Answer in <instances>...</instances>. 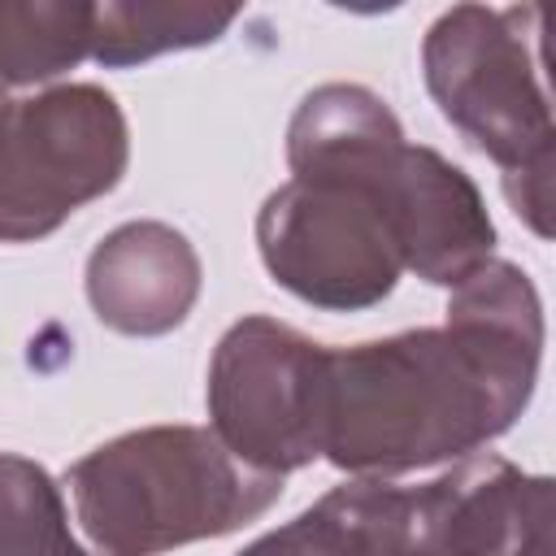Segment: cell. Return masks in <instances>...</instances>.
Segmentation results:
<instances>
[{
	"instance_id": "obj_1",
	"label": "cell",
	"mask_w": 556,
	"mask_h": 556,
	"mask_svg": "<svg viewBox=\"0 0 556 556\" xmlns=\"http://www.w3.org/2000/svg\"><path fill=\"white\" fill-rule=\"evenodd\" d=\"M543 304L530 274L486 261L452 287L443 326H417L321 361V460L400 478L473 456L534 400Z\"/></svg>"
},
{
	"instance_id": "obj_2",
	"label": "cell",
	"mask_w": 556,
	"mask_h": 556,
	"mask_svg": "<svg viewBox=\"0 0 556 556\" xmlns=\"http://www.w3.org/2000/svg\"><path fill=\"white\" fill-rule=\"evenodd\" d=\"M96 556H161L269 513L282 478L243 465L208 426H143L91 447L65 473Z\"/></svg>"
},
{
	"instance_id": "obj_3",
	"label": "cell",
	"mask_w": 556,
	"mask_h": 556,
	"mask_svg": "<svg viewBox=\"0 0 556 556\" xmlns=\"http://www.w3.org/2000/svg\"><path fill=\"white\" fill-rule=\"evenodd\" d=\"M421 70L439 113L495 161L513 213L552 239L556 130L539 61V9L452 4L426 30Z\"/></svg>"
},
{
	"instance_id": "obj_4",
	"label": "cell",
	"mask_w": 556,
	"mask_h": 556,
	"mask_svg": "<svg viewBox=\"0 0 556 556\" xmlns=\"http://www.w3.org/2000/svg\"><path fill=\"white\" fill-rule=\"evenodd\" d=\"M130 165L122 104L96 83L0 100V243H35Z\"/></svg>"
},
{
	"instance_id": "obj_5",
	"label": "cell",
	"mask_w": 556,
	"mask_h": 556,
	"mask_svg": "<svg viewBox=\"0 0 556 556\" xmlns=\"http://www.w3.org/2000/svg\"><path fill=\"white\" fill-rule=\"evenodd\" d=\"M326 348L274 317H239L208 361V430L252 469L291 473L321 456Z\"/></svg>"
},
{
	"instance_id": "obj_6",
	"label": "cell",
	"mask_w": 556,
	"mask_h": 556,
	"mask_svg": "<svg viewBox=\"0 0 556 556\" xmlns=\"http://www.w3.org/2000/svg\"><path fill=\"white\" fill-rule=\"evenodd\" d=\"M400 556H552V478L473 452L430 482L395 486Z\"/></svg>"
},
{
	"instance_id": "obj_7",
	"label": "cell",
	"mask_w": 556,
	"mask_h": 556,
	"mask_svg": "<svg viewBox=\"0 0 556 556\" xmlns=\"http://www.w3.org/2000/svg\"><path fill=\"white\" fill-rule=\"evenodd\" d=\"M387 208L404 269L456 287L495 252V222L478 182L426 143H404L387 174Z\"/></svg>"
},
{
	"instance_id": "obj_8",
	"label": "cell",
	"mask_w": 556,
	"mask_h": 556,
	"mask_svg": "<svg viewBox=\"0 0 556 556\" xmlns=\"http://www.w3.org/2000/svg\"><path fill=\"white\" fill-rule=\"evenodd\" d=\"M200 256L191 239L165 222H126L87 256L91 313L135 339L169 334L200 300Z\"/></svg>"
},
{
	"instance_id": "obj_9",
	"label": "cell",
	"mask_w": 556,
	"mask_h": 556,
	"mask_svg": "<svg viewBox=\"0 0 556 556\" xmlns=\"http://www.w3.org/2000/svg\"><path fill=\"white\" fill-rule=\"evenodd\" d=\"M235 4L200 0H109L96 4L91 61L104 70H130L161 52L217 43L235 26Z\"/></svg>"
},
{
	"instance_id": "obj_10",
	"label": "cell",
	"mask_w": 556,
	"mask_h": 556,
	"mask_svg": "<svg viewBox=\"0 0 556 556\" xmlns=\"http://www.w3.org/2000/svg\"><path fill=\"white\" fill-rule=\"evenodd\" d=\"M91 26L87 0H0V87L52 83L87 61Z\"/></svg>"
},
{
	"instance_id": "obj_11",
	"label": "cell",
	"mask_w": 556,
	"mask_h": 556,
	"mask_svg": "<svg viewBox=\"0 0 556 556\" xmlns=\"http://www.w3.org/2000/svg\"><path fill=\"white\" fill-rule=\"evenodd\" d=\"M0 556H91L70 530L52 473L13 452H0Z\"/></svg>"
},
{
	"instance_id": "obj_12",
	"label": "cell",
	"mask_w": 556,
	"mask_h": 556,
	"mask_svg": "<svg viewBox=\"0 0 556 556\" xmlns=\"http://www.w3.org/2000/svg\"><path fill=\"white\" fill-rule=\"evenodd\" d=\"M239 556H378V552L361 526L352 486L343 482L330 486L313 508H304L287 526L252 539Z\"/></svg>"
},
{
	"instance_id": "obj_13",
	"label": "cell",
	"mask_w": 556,
	"mask_h": 556,
	"mask_svg": "<svg viewBox=\"0 0 556 556\" xmlns=\"http://www.w3.org/2000/svg\"><path fill=\"white\" fill-rule=\"evenodd\" d=\"M0 100H4V87H0Z\"/></svg>"
}]
</instances>
